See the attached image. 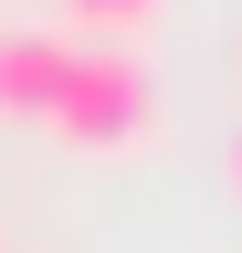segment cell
Here are the masks:
<instances>
[{
    "instance_id": "1",
    "label": "cell",
    "mask_w": 242,
    "mask_h": 253,
    "mask_svg": "<svg viewBox=\"0 0 242 253\" xmlns=\"http://www.w3.org/2000/svg\"><path fill=\"white\" fill-rule=\"evenodd\" d=\"M147 116H158V74H147V53H127V42H74V63H64V84H53V106H42V126L64 148H137L147 137Z\"/></svg>"
},
{
    "instance_id": "2",
    "label": "cell",
    "mask_w": 242,
    "mask_h": 253,
    "mask_svg": "<svg viewBox=\"0 0 242 253\" xmlns=\"http://www.w3.org/2000/svg\"><path fill=\"white\" fill-rule=\"evenodd\" d=\"M64 63H74L64 32L11 21V32H0V116H42V106H53V84H64Z\"/></svg>"
},
{
    "instance_id": "3",
    "label": "cell",
    "mask_w": 242,
    "mask_h": 253,
    "mask_svg": "<svg viewBox=\"0 0 242 253\" xmlns=\"http://www.w3.org/2000/svg\"><path fill=\"white\" fill-rule=\"evenodd\" d=\"M74 11H84V21H95V42H105V32H137L147 11H158V0H74Z\"/></svg>"
},
{
    "instance_id": "4",
    "label": "cell",
    "mask_w": 242,
    "mask_h": 253,
    "mask_svg": "<svg viewBox=\"0 0 242 253\" xmlns=\"http://www.w3.org/2000/svg\"><path fill=\"white\" fill-rule=\"evenodd\" d=\"M232 179H242V148H232Z\"/></svg>"
}]
</instances>
